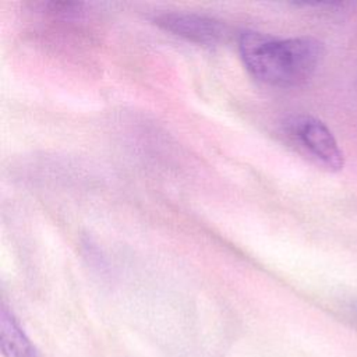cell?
<instances>
[{
    "instance_id": "6",
    "label": "cell",
    "mask_w": 357,
    "mask_h": 357,
    "mask_svg": "<svg viewBox=\"0 0 357 357\" xmlns=\"http://www.w3.org/2000/svg\"><path fill=\"white\" fill-rule=\"evenodd\" d=\"M350 310H351V314L354 315V318L357 319V301L356 303H353L351 304V307H350Z\"/></svg>"
},
{
    "instance_id": "4",
    "label": "cell",
    "mask_w": 357,
    "mask_h": 357,
    "mask_svg": "<svg viewBox=\"0 0 357 357\" xmlns=\"http://www.w3.org/2000/svg\"><path fill=\"white\" fill-rule=\"evenodd\" d=\"M0 344L4 357H39L18 319L6 305L0 312Z\"/></svg>"
},
{
    "instance_id": "1",
    "label": "cell",
    "mask_w": 357,
    "mask_h": 357,
    "mask_svg": "<svg viewBox=\"0 0 357 357\" xmlns=\"http://www.w3.org/2000/svg\"><path fill=\"white\" fill-rule=\"evenodd\" d=\"M238 52L255 79L280 88L310 81L324 57V46L315 38H276L257 31L240 33Z\"/></svg>"
},
{
    "instance_id": "5",
    "label": "cell",
    "mask_w": 357,
    "mask_h": 357,
    "mask_svg": "<svg viewBox=\"0 0 357 357\" xmlns=\"http://www.w3.org/2000/svg\"><path fill=\"white\" fill-rule=\"evenodd\" d=\"M36 8H39L43 13L56 15V17H77L82 13L84 3L77 1H39L35 4Z\"/></svg>"
},
{
    "instance_id": "2",
    "label": "cell",
    "mask_w": 357,
    "mask_h": 357,
    "mask_svg": "<svg viewBox=\"0 0 357 357\" xmlns=\"http://www.w3.org/2000/svg\"><path fill=\"white\" fill-rule=\"evenodd\" d=\"M289 142L319 167L337 172L343 167V152L331 130L310 114H293L282 121Z\"/></svg>"
},
{
    "instance_id": "3",
    "label": "cell",
    "mask_w": 357,
    "mask_h": 357,
    "mask_svg": "<svg viewBox=\"0 0 357 357\" xmlns=\"http://www.w3.org/2000/svg\"><path fill=\"white\" fill-rule=\"evenodd\" d=\"M160 29L199 46H218L229 38V28L222 21L197 13L163 11L151 17Z\"/></svg>"
}]
</instances>
